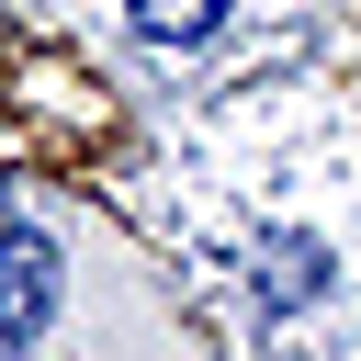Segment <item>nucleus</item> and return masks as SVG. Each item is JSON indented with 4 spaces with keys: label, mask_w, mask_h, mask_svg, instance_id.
Here are the masks:
<instances>
[{
    "label": "nucleus",
    "mask_w": 361,
    "mask_h": 361,
    "mask_svg": "<svg viewBox=\"0 0 361 361\" xmlns=\"http://www.w3.org/2000/svg\"><path fill=\"white\" fill-rule=\"evenodd\" d=\"M135 23H147L158 45H192V34H214V23H226V0H135Z\"/></svg>",
    "instance_id": "nucleus-2"
},
{
    "label": "nucleus",
    "mask_w": 361,
    "mask_h": 361,
    "mask_svg": "<svg viewBox=\"0 0 361 361\" xmlns=\"http://www.w3.org/2000/svg\"><path fill=\"white\" fill-rule=\"evenodd\" d=\"M34 316H45V248H34L23 226H0V327L23 338Z\"/></svg>",
    "instance_id": "nucleus-1"
}]
</instances>
